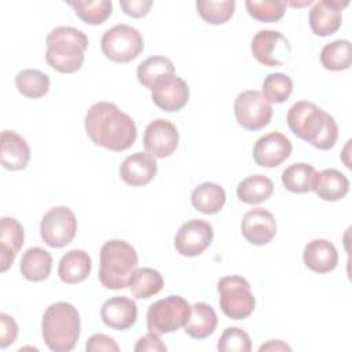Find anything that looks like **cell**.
Instances as JSON below:
<instances>
[{
	"label": "cell",
	"mask_w": 352,
	"mask_h": 352,
	"mask_svg": "<svg viewBox=\"0 0 352 352\" xmlns=\"http://www.w3.org/2000/svg\"><path fill=\"white\" fill-rule=\"evenodd\" d=\"M213 241V227L202 219H191L183 223L175 235V249L184 257L202 254Z\"/></svg>",
	"instance_id": "12"
},
{
	"label": "cell",
	"mask_w": 352,
	"mask_h": 352,
	"mask_svg": "<svg viewBox=\"0 0 352 352\" xmlns=\"http://www.w3.org/2000/svg\"><path fill=\"white\" fill-rule=\"evenodd\" d=\"M136 352H144V351H160L165 352L166 345L161 341L160 336L157 333L148 331L146 336L140 337L133 348Z\"/></svg>",
	"instance_id": "42"
},
{
	"label": "cell",
	"mask_w": 352,
	"mask_h": 352,
	"mask_svg": "<svg viewBox=\"0 0 352 352\" xmlns=\"http://www.w3.org/2000/svg\"><path fill=\"white\" fill-rule=\"evenodd\" d=\"M157 161L148 153H133L120 165V177L132 187H140L150 183L157 175Z\"/></svg>",
	"instance_id": "19"
},
{
	"label": "cell",
	"mask_w": 352,
	"mask_h": 352,
	"mask_svg": "<svg viewBox=\"0 0 352 352\" xmlns=\"http://www.w3.org/2000/svg\"><path fill=\"white\" fill-rule=\"evenodd\" d=\"M191 305L180 296H168L147 308L146 322L148 331L168 334L179 330L190 316Z\"/></svg>",
	"instance_id": "7"
},
{
	"label": "cell",
	"mask_w": 352,
	"mask_h": 352,
	"mask_svg": "<svg viewBox=\"0 0 352 352\" xmlns=\"http://www.w3.org/2000/svg\"><path fill=\"white\" fill-rule=\"evenodd\" d=\"M81 320L77 308L65 301L51 304L41 319V334L45 345L54 352L72 351L80 337Z\"/></svg>",
	"instance_id": "4"
},
{
	"label": "cell",
	"mask_w": 352,
	"mask_h": 352,
	"mask_svg": "<svg viewBox=\"0 0 352 352\" xmlns=\"http://www.w3.org/2000/svg\"><path fill=\"white\" fill-rule=\"evenodd\" d=\"M87 136L110 151L128 150L136 140L138 128L132 117L111 102L94 103L84 118Z\"/></svg>",
	"instance_id": "1"
},
{
	"label": "cell",
	"mask_w": 352,
	"mask_h": 352,
	"mask_svg": "<svg viewBox=\"0 0 352 352\" xmlns=\"http://www.w3.org/2000/svg\"><path fill=\"white\" fill-rule=\"evenodd\" d=\"M191 204L195 210L204 214H214L220 212L226 204V191L217 183L204 182L192 190Z\"/></svg>",
	"instance_id": "28"
},
{
	"label": "cell",
	"mask_w": 352,
	"mask_h": 352,
	"mask_svg": "<svg viewBox=\"0 0 352 352\" xmlns=\"http://www.w3.org/2000/svg\"><path fill=\"white\" fill-rule=\"evenodd\" d=\"M312 191H315L316 195L323 201L336 202L348 194L349 180L337 169H323L315 173Z\"/></svg>",
	"instance_id": "23"
},
{
	"label": "cell",
	"mask_w": 352,
	"mask_h": 352,
	"mask_svg": "<svg viewBox=\"0 0 352 352\" xmlns=\"http://www.w3.org/2000/svg\"><path fill=\"white\" fill-rule=\"evenodd\" d=\"M293 92V81L285 73H270L263 81V96L268 103H283Z\"/></svg>",
	"instance_id": "37"
},
{
	"label": "cell",
	"mask_w": 352,
	"mask_h": 352,
	"mask_svg": "<svg viewBox=\"0 0 352 352\" xmlns=\"http://www.w3.org/2000/svg\"><path fill=\"white\" fill-rule=\"evenodd\" d=\"M179 144V132L173 122L157 118L144 129L143 146L154 158H165L175 153Z\"/></svg>",
	"instance_id": "13"
},
{
	"label": "cell",
	"mask_w": 352,
	"mask_h": 352,
	"mask_svg": "<svg viewBox=\"0 0 352 352\" xmlns=\"http://www.w3.org/2000/svg\"><path fill=\"white\" fill-rule=\"evenodd\" d=\"M349 4L348 0H320L314 3L309 10V28L320 37L330 36L341 28L342 10Z\"/></svg>",
	"instance_id": "15"
},
{
	"label": "cell",
	"mask_w": 352,
	"mask_h": 352,
	"mask_svg": "<svg viewBox=\"0 0 352 352\" xmlns=\"http://www.w3.org/2000/svg\"><path fill=\"white\" fill-rule=\"evenodd\" d=\"M45 44L47 63L59 73L72 74L81 69L89 41L85 33L77 28L58 26L47 34Z\"/></svg>",
	"instance_id": "3"
},
{
	"label": "cell",
	"mask_w": 352,
	"mask_h": 352,
	"mask_svg": "<svg viewBox=\"0 0 352 352\" xmlns=\"http://www.w3.org/2000/svg\"><path fill=\"white\" fill-rule=\"evenodd\" d=\"M164 287L162 275L150 267L138 268L131 278L129 290L135 298L143 300L158 294Z\"/></svg>",
	"instance_id": "31"
},
{
	"label": "cell",
	"mask_w": 352,
	"mask_h": 352,
	"mask_svg": "<svg viewBox=\"0 0 352 352\" xmlns=\"http://www.w3.org/2000/svg\"><path fill=\"white\" fill-rule=\"evenodd\" d=\"M143 37L138 29L118 23L107 29L100 38L103 55L116 63H128L136 59L143 51Z\"/></svg>",
	"instance_id": "8"
},
{
	"label": "cell",
	"mask_w": 352,
	"mask_h": 352,
	"mask_svg": "<svg viewBox=\"0 0 352 352\" xmlns=\"http://www.w3.org/2000/svg\"><path fill=\"white\" fill-rule=\"evenodd\" d=\"M250 51L253 56L264 66L274 67V66H282L290 52L292 45L286 36H283L278 30H258L250 44Z\"/></svg>",
	"instance_id": "11"
},
{
	"label": "cell",
	"mask_w": 352,
	"mask_h": 352,
	"mask_svg": "<svg viewBox=\"0 0 352 352\" xmlns=\"http://www.w3.org/2000/svg\"><path fill=\"white\" fill-rule=\"evenodd\" d=\"M234 113L238 124L246 131H260L272 118V106L261 92L248 89L235 98Z\"/></svg>",
	"instance_id": "10"
},
{
	"label": "cell",
	"mask_w": 352,
	"mask_h": 352,
	"mask_svg": "<svg viewBox=\"0 0 352 352\" xmlns=\"http://www.w3.org/2000/svg\"><path fill=\"white\" fill-rule=\"evenodd\" d=\"M274 192L272 180L261 173L248 176L239 182L236 187V195L239 201L248 205H257L267 201Z\"/></svg>",
	"instance_id": "29"
},
{
	"label": "cell",
	"mask_w": 352,
	"mask_h": 352,
	"mask_svg": "<svg viewBox=\"0 0 352 352\" xmlns=\"http://www.w3.org/2000/svg\"><path fill=\"white\" fill-rule=\"evenodd\" d=\"M151 6V0H120V7L122 11L132 18H142L147 15Z\"/></svg>",
	"instance_id": "41"
},
{
	"label": "cell",
	"mask_w": 352,
	"mask_h": 352,
	"mask_svg": "<svg viewBox=\"0 0 352 352\" xmlns=\"http://www.w3.org/2000/svg\"><path fill=\"white\" fill-rule=\"evenodd\" d=\"M302 260L308 270L316 274L331 272L338 264V253L336 246L324 238L309 241L302 252Z\"/></svg>",
	"instance_id": "20"
},
{
	"label": "cell",
	"mask_w": 352,
	"mask_h": 352,
	"mask_svg": "<svg viewBox=\"0 0 352 352\" xmlns=\"http://www.w3.org/2000/svg\"><path fill=\"white\" fill-rule=\"evenodd\" d=\"M73 7L76 15L88 25H100L109 19L113 11V3L110 0H96V1H69Z\"/></svg>",
	"instance_id": "34"
},
{
	"label": "cell",
	"mask_w": 352,
	"mask_h": 352,
	"mask_svg": "<svg viewBox=\"0 0 352 352\" xmlns=\"http://www.w3.org/2000/svg\"><path fill=\"white\" fill-rule=\"evenodd\" d=\"M217 327V315L212 305L195 302L191 305L190 316L183 324L184 331L195 340H202L213 334Z\"/></svg>",
	"instance_id": "25"
},
{
	"label": "cell",
	"mask_w": 352,
	"mask_h": 352,
	"mask_svg": "<svg viewBox=\"0 0 352 352\" xmlns=\"http://www.w3.org/2000/svg\"><path fill=\"white\" fill-rule=\"evenodd\" d=\"M217 292L220 308L227 318L242 320L253 314L256 298L245 278L239 275L223 276L217 282Z\"/></svg>",
	"instance_id": "6"
},
{
	"label": "cell",
	"mask_w": 352,
	"mask_h": 352,
	"mask_svg": "<svg viewBox=\"0 0 352 352\" xmlns=\"http://www.w3.org/2000/svg\"><path fill=\"white\" fill-rule=\"evenodd\" d=\"M138 270V253L132 245L122 239L106 241L99 253V280L110 290L129 286Z\"/></svg>",
	"instance_id": "5"
},
{
	"label": "cell",
	"mask_w": 352,
	"mask_h": 352,
	"mask_svg": "<svg viewBox=\"0 0 352 352\" xmlns=\"http://www.w3.org/2000/svg\"><path fill=\"white\" fill-rule=\"evenodd\" d=\"M175 74V66L169 58L150 56L139 63L136 69V77L139 82L147 89L153 91L158 84Z\"/></svg>",
	"instance_id": "26"
},
{
	"label": "cell",
	"mask_w": 352,
	"mask_h": 352,
	"mask_svg": "<svg viewBox=\"0 0 352 352\" xmlns=\"http://www.w3.org/2000/svg\"><path fill=\"white\" fill-rule=\"evenodd\" d=\"M25 234L22 224L14 219L4 216L1 217L0 226V270L6 272L14 263L16 254L23 245Z\"/></svg>",
	"instance_id": "21"
},
{
	"label": "cell",
	"mask_w": 352,
	"mask_h": 352,
	"mask_svg": "<svg viewBox=\"0 0 352 352\" xmlns=\"http://www.w3.org/2000/svg\"><path fill=\"white\" fill-rule=\"evenodd\" d=\"M260 352L263 351H292V346H289L282 340H268L265 344H263L258 348Z\"/></svg>",
	"instance_id": "43"
},
{
	"label": "cell",
	"mask_w": 352,
	"mask_h": 352,
	"mask_svg": "<svg viewBox=\"0 0 352 352\" xmlns=\"http://www.w3.org/2000/svg\"><path fill=\"white\" fill-rule=\"evenodd\" d=\"M100 318L113 330H128L136 323L138 305L126 296H114L103 302Z\"/></svg>",
	"instance_id": "17"
},
{
	"label": "cell",
	"mask_w": 352,
	"mask_h": 352,
	"mask_svg": "<svg viewBox=\"0 0 352 352\" xmlns=\"http://www.w3.org/2000/svg\"><path fill=\"white\" fill-rule=\"evenodd\" d=\"M85 349L88 352H98V351H107V352H118L120 346L118 344L109 336L106 334H92L87 344Z\"/></svg>",
	"instance_id": "40"
},
{
	"label": "cell",
	"mask_w": 352,
	"mask_h": 352,
	"mask_svg": "<svg viewBox=\"0 0 352 352\" xmlns=\"http://www.w3.org/2000/svg\"><path fill=\"white\" fill-rule=\"evenodd\" d=\"M320 63L326 70L341 72L351 67L352 44L349 40H334L320 51Z\"/></svg>",
	"instance_id": "32"
},
{
	"label": "cell",
	"mask_w": 352,
	"mask_h": 352,
	"mask_svg": "<svg viewBox=\"0 0 352 352\" xmlns=\"http://www.w3.org/2000/svg\"><path fill=\"white\" fill-rule=\"evenodd\" d=\"M316 169L307 162H296L289 165L282 172V184L286 190L294 194H304L312 191V183Z\"/></svg>",
	"instance_id": "30"
},
{
	"label": "cell",
	"mask_w": 352,
	"mask_h": 352,
	"mask_svg": "<svg viewBox=\"0 0 352 352\" xmlns=\"http://www.w3.org/2000/svg\"><path fill=\"white\" fill-rule=\"evenodd\" d=\"M293 150L289 138L280 132H270L258 138L253 146V160L263 168H275L286 161Z\"/></svg>",
	"instance_id": "14"
},
{
	"label": "cell",
	"mask_w": 352,
	"mask_h": 352,
	"mask_svg": "<svg viewBox=\"0 0 352 352\" xmlns=\"http://www.w3.org/2000/svg\"><path fill=\"white\" fill-rule=\"evenodd\" d=\"M241 231L249 243L263 246L274 239L276 234V220L267 209L256 208L243 214Z\"/></svg>",
	"instance_id": "16"
},
{
	"label": "cell",
	"mask_w": 352,
	"mask_h": 352,
	"mask_svg": "<svg viewBox=\"0 0 352 352\" xmlns=\"http://www.w3.org/2000/svg\"><path fill=\"white\" fill-rule=\"evenodd\" d=\"M190 98V88L187 82L179 76L173 74L151 91V99L161 110L173 113L183 109Z\"/></svg>",
	"instance_id": "18"
},
{
	"label": "cell",
	"mask_w": 352,
	"mask_h": 352,
	"mask_svg": "<svg viewBox=\"0 0 352 352\" xmlns=\"http://www.w3.org/2000/svg\"><path fill=\"white\" fill-rule=\"evenodd\" d=\"M220 352H250L252 340L249 334L239 327H227L217 341Z\"/></svg>",
	"instance_id": "38"
},
{
	"label": "cell",
	"mask_w": 352,
	"mask_h": 352,
	"mask_svg": "<svg viewBox=\"0 0 352 352\" xmlns=\"http://www.w3.org/2000/svg\"><path fill=\"white\" fill-rule=\"evenodd\" d=\"M18 336V324L12 316L7 314H0V348H7L11 345Z\"/></svg>",
	"instance_id": "39"
},
{
	"label": "cell",
	"mask_w": 352,
	"mask_h": 352,
	"mask_svg": "<svg viewBox=\"0 0 352 352\" xmlns=\"http://www.w3.org/2000/svg\"><path fill=\"white\" fill-rule=\"evenodd\" d=\"M236 3L234 0L224 1H197L195 7L199 16L209 25H223L234 15Z\"/></svg>",
	"instance_id": "35"
},
{
	"label": "cell",
	"mask_w": 352,
	"mask_h": 352,
	"mask_svg": "<svg viewBox=\"0 0 352 352\" xmlns=\"http://www.w3.org/2000/svg\"><path fill=\"white\" fill-rule=\"evenodd\" d=\"M0 161L8 170H22L30 160V147L25 138L14 131H3L0 140Z\"/></svg>",
	"instance_id": "22"
},
{
	"label": "cell",
	"mask_w": 352,
	"mask_h": 352,
	"mask_svg": "<svg viewBox=\"0 0 352 352\" xmlns=\"http://www.w3.org/2000/svg\"><path fill=\"white\" fill-rule=\"evenodd\" d=\"M287 3L283 0H246L248 14L258 22H278L283 18Z\"/></svg>",
	"instance_id": "36"
},
{
	"label": "cell",
	"mask_w": 352,
	"mask_h": 352,
	"mask_svg": "<svg viewBox=\"0 0 352 352\" xmlns=\"http://www.w3.org/2000/svg\"><path fill=\"white\" fill-rule=\"evenodd\" d=\"M290 131L319 150H330L338 138V125L331 114L312 102L298 100L286 114Z\"/></svg>",
	"instance_id": "2"
},
{
	"label": "cell",
	"mask_w": 352,
	"mask_h": 352,
	"mask_svg": "<svg viewBox=\"0 0 352 352\" xmlns=\"http://www.w3.org/2000/svg\"><path fill=\"white\" fill-rule=\"evenodd\" d=\"M92 270V260L85 250L72 249L62 256L58 265V275L66 285H76L85 280Z\"/></svg>",
	"instance_id": "24"
},
{
	"label": "cell",
	"mask_w": 352,
	"mask_h": 352,
	"mask_svg": "<svg viewBox=\"0 0 352 352\" xmlns=\"http://www.w3.org/2000/svg\"><path fill=\"white\" fill-rule=\"evenodd\" d=\"M52 268V256L43 248H29L21 258V274L26 280L41 282L45 280Z\"/></svg>",
	"instance_id": "27"
},
{
	"label": "cell",
	"mask_w": 352,
	"mask_h": 352,
	"mask_svg": "<svg viewBox=\"0 0 352 352\" xmlns=\"http://www.w3.org/2000/svg\"><path fill=\"white\" fill-rule=\"evenodd\" d=\"M50 77L37 69H23L15 76V87L22 96L38 99L50 91Z\"/></svg>",
	"instance_id": "33"
},
{
	"label": "cell",
	"mask_w": 352,
	"mask_h": 352,
	"mask_svg": "<svg viewBox=\"0 0 352 352\" xmlns=\"http://www.w3.org/2000/svg\"><path fill=\"white\" fill-rule=\"evenodd\" d=\"M77 219L67 206L51 208L41 219L40 235L41 239L55 249L67 246L76 236Z\"/></svg>",
	"instance_id": "9"
}]
</instances>
